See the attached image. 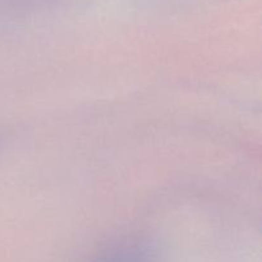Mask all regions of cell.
<instances>
[{
    "label": "cell",
    "mask_w": 262,
    "mask_h": 262,
    "mask_svg": "<svg viewBox=\"0 0 262 262\" xmlns=\"http://www.w3.org/2000/svg\"><path fill=\"white\" fill-rule=\"evenodd\" d=\"M89 262H156V256L143 241L124 239L97 252Z\"/></svg>",
    "instance_id": "1"
}]
</instances>
